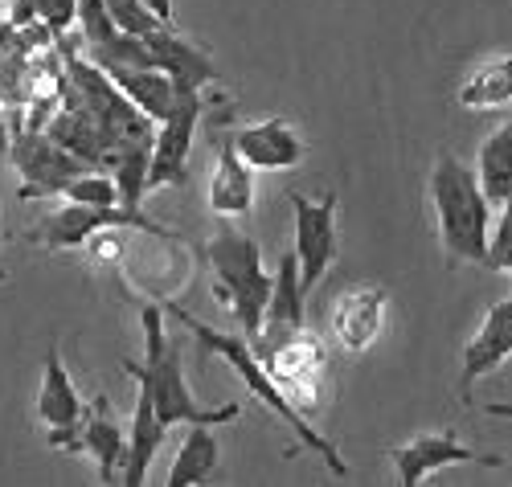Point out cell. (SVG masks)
Returning a JSON list of instances; mask_svg holds the SVG:
<instances>
[{"label":"cell","instance_id":"8fae6325","mask_svg":"<svg viewBox=\"0 0 512 487\" xmlns=\"http://www.w3.org/2000/svg\"><path fill=\"white\" fill-rule=\"evenodd\" d=\"M213 172H209V189L205 201L218 217H246L259 197V181H254V168L242 160V152L234 148V131H226V123H218V136H213Z\"/></svg>","mask_w":512,"mask_h":487},{"label":"cell","instance_id":"cb8c5ba5","mask_svg":"<svg viewBox=\"0 0 512 487\" xmlns=\"http://www.w3.org/2000/svg\"><path fill=\"white\" fill-rule=\"evenodd\" d=\"M62 201H74V205H119V189L111 181V172L103 168H87L70 176V181L58 189Z\"/></svg>","mask_w":512,"mask_h":487},{"label":"cell","instance_id":"52a82bcc","mask_svg":"<svg viewBox=\"0 0 512 487\" xmlns=\"http://www.w3.org/2000/svg\"><path fill=\"white\" fill-rule=\"evenodd\" d=\"M9 156H13V168L21 172V193H17L21 201L58 197V189L70 181V176L91 168L78 156H70L50 131H29V127H13Z\"/></svg>","mask_w":512,"mask_h":487},{"label":"cell","instance_id":"1f68e13d","mask_svg":"<svg viewBox=\"0 0 512 487\" xmlns=\"http://www.w3.org/2000/svg\"><path fill=\"white\" fill-rule=\"evenodd\" d=\"M0 283H5V271H0Z\"/></svg>","mask_w":512,"mask_h":487},{"label":"cell","instance_id":"7c38bea8","mask_svg":"<svg viewBox=\"0 0 512 487\" xmlns=\"http://www.w3.org/2000/svg\"><path fill=\"white\" fill-rule=\"evenodd\" d=\"M144 41H148L152 66L173 78L177 91H201V86L222 78V70L209 58V50H201L197 41H189L173 25H156L152 33H144Z\"/></svg>","mask_w":512,"mask_h":487},{"label":"cell","instance_id":"30bf717a","mask_svg":"<svg viewBox=\"0 0 512 487\" xmlns=\"http://www.w3.org/2000/svg\"><path fill=\"white\" fill-rule=\"evenodd\" d=\"M82 414H87V402L78 397L58 344H50L46 369H41V389H37V418H41V426H46L50 447L74 451V434H78Z\"/></svg>","mask_w":512,"mask_h":487},{"label":"cell","instance_id":"e0dca14e","mask_svg":"<svg viewBox=\"0 0 512 487\" xmlns=\"http://www.w3.org/2000/svg\"><path fill=\"white\" fill-rule=\"evenodd\" d=\"M74 451L95 459L99 483H119V471H123V459H127V434L115 422L111 402L103 393L95 397V406H87V414H82L78 434H74Z\"/></svg>","mask_w":512,"mask_h":487},{"label":"cell","instance_id":"4316f807","mask_svg":"<svg viewBox=\"0 0 512 487\" xmlns=\"http://www.w3.org/2000/svg\"><path fill=\"white\" fill-rule=\"evenodd\" d=\"M74 13H78V0H37V17L50 21L54 33H66Z\"/></svg>","mask_w":512,"mask_h":487},{"label":"cell","instance_id":"5bb4252c","mask_svg":"<svg viewBox=\"0 0 512 487\" xmlns=\"http://www.w3.org/2000/svg\"><path fill=\"white\" fill-rule=\"evenodd\" d=\"M390 295L381 287H349L332 303V336L345 352H369L386 332Z\"/></svg>","mask_w":512,"mask_h":487},{"label":"cell","instance_id":"4fadbf2b","mask_svg":"<svg viewBox=\"0 0 512 487\" xmlns=\"http://www.w3.org/2000/svg\"><path fill=\"white\" fill-rule=\"evenodd\" d=\"M234 148L242 152V160L254 168V172H283V168H300L304 164V136L300 127H295L291 119H259L250 123L242 131H234Z\"/></svg>","mask_w":512,"mask_h":487},{"label":"cell","instance_id":"7a4b0ae2","mask_svg":"<svg viewBox=\"0 0 512 487\" xmlns=\"http://www.w3.org/2000/svg\"><path fill=\"white\" fill-rule=\"evenodd\" d=\"M160 307H164V316H173L205 352H213V357H222L238 377H242V385L254 393V397H259V402L279 418V422H287V430L295 434V438H300V447H308L312 455H320L324 459V467L332 471V475H340V479H345L349 475V463L345 459H340V451L332 447V442L312 426V418L300 410V406H295L291 402V397L279 389V381L267 373V365L259 361V352H254V344L238 332H222V328H209V324H201L193 312H189V307H181L177 299H160Z\"/></svg>","mask_w":512,"mask_h":487},{"label":"cell","instance_id":"ba28073f","mask_svg":"<svg viewBox=\"0 0 512 487\" xmlns=\"http://www.w3.org/2000/svg\"><path fill=\"white\" fill-rule=\"evenodd\" d=\"M201 91H177V103L160 119L152 136V164H148V189H185L189 185V152L201 119Z\"/></svg>","mask_w":512,"mask_h":487},{"label":"cell","instance_id":"44dd1931","mask_svg":"<svg viewBox=\"0 0 512 487\" xmlns=\"http://www.w3.org/2000/svg\"><path fill=\"white\" fill-rule=\"evenodd\" d=\"M455 103L467 111H500L512 107V54L480 62L472 74L459 82Z\"/></svg>","mask_w":512,"mask_h":487},{"label":"cell","instance_id":"ac0fdd59","mask_svg":"<svg viewBox=\"0 0 512 487\" xmlns=\"http://www.w3.org/2000/svg\"><path fill=\"white\" fill-rule=\"evenodd\" d=\"M168 438V426L156 418L152 410V397L144 385H136V410H132V426H127V459H123V471H119V483L127 487H140L164 447Z\"/></svg>","mask_w":512,"mask_h":487},{"label":"cell","instance_id":"9a60e30c","mask_svg":"<svg viewBox=\"0 0 512 487\" xmlns=\"http://www.w3.org/2000/svg\"><path fill=\"white\" fill-rule=\"evenodd\" d=\"M508 357H512V295L500 299V303H492L488 312H484V320H480V328H476V336L467 340V348H463V373H459V393L467 397L476 381L492 377Z\"/></svg>","mask_w":512,"mask_h":487},{"label":"cell","instance_id":"277c9868","mask_svg":"<svg viewBox=\"0 0 512 487\" xmlns=\"http://www.w3.org/2000/svg\"><path fill=\"white\" fill-rule=\"evenodd\" d=\"M205 262L213 271V299L238 320V332L254 344L263 332L267 299H271V279L263 271V250L250 234L234 230L230 221H222L218 234L205 242Z\"/></svg>","mask_w":512,"mask_h":487},{"label":"cell","instance_id":"3957f363","mask_svg":"<svg viewBox=\"0 0 512 487\" xmlns=\"http://www.w3.org/2000/svg\"><path fill=\"white\" fill-rule=\"evenodd\" d=\"M431 209H435V226H439L447 267H463V262H480L484 267L488 230H492V201L484 197L476 172L451 152L435 156Z\"/></svg>","mask_w":512,"mask_h":487},{"label":"cell","instance_id":"d6a6232c","mask_svg":"<svg viewBox=\"0 0 512 487\" xmlns=\"http://www.w3.org/2000/svg\"><path fill=\"white\" fill-rule=\"evenodd\" d=\"M508 123H512V115H508Z\"/></svg>","mask_w":512,"mask_h":487},{"label":"cell","instance_id":"83f0119b","mask_svg":"<svg viewBox=\"0 0 512 487\" xmlns=\"http://www.w3.org/2000/svg\"><path fill=\"white\" fill-rule=\"evenodd\" d=\"M144 5L160 17V25H173V0H144Z\"/></svg>","mask_w":512,"mask_h":487},{"label":"cell","instance_id":"8992f818","mask_svg":"<svg viewBox=\"0 0 512 487\" xmlns=\"http://www.w3.org/2000/svg\"><path fill=\"white\" fill-rule=\"evenodd\" d=\"M287 205L295 213L291 254H295V262H300V283L312 295V287L336 262V246H340L336 242V205H340V197H336V189H328L324 197H304L300 189H287Z\"/></svg>","mask_w":512,"mask_h":487},{"label":"cell","instance_id":"d4e9b609","mask_svg":"<svg viewBox=\"0 0 512 487\" xmlns=\"http://www.w3.org/2000/svg\"><path fill=\"white\" fill-rule=\"evenodd\" d=\"M107 5V13H111V21L123 29V33H136V37H144V33H152L156 25H160V17L144 5V0H103Z\"/></svg>","mask_w":512,"mask_h":487},{"label":"cell","instance_id":"4dcf8cb0","mask_svg":"<svg viewBox=\"0 0 512 487\" xmlns=\"http://www.w3.org/2000/svg\"><path fill=\"white\" fill-rule=\"evenodd\" d=\"M504 271H508V275H512V254H508V258H504Z\"/></svg>","mask_w":512,"mask_h":487},{"label":"cell","instance_id":"9c48e42d","mask_svg":"<svg viewBox=\"0 0 512 487\" xmlns=\"http://www.w3.org/2000/svg\"><path fill=\"white\" fill-rule=\"evenodd\" d=\"M386 459L398 467V483L402 487H418L426 483L435 471L455 467V463H476V467H504L500 455H484L476 447L459 442L455 430H435V434H418L410 442H398V447H386Z\"/></svg>","mask_w":512,"mask_h":487},{"label":"cell","instance_id":"f1b7e54d","mask_svg":"<svg viewBox=\"0 0 512 487\" xmlns=\"http://www.w3.org/2000/svg\"><path fill=\"white\" fill-rule=\"evenodd\" d=\"M484 414H488V418H512V402H488Z\"/></svg>","mask_w":512,"mask_h":487},{"label":"cell","instance_id":"ffe728a7","mask_svg":"<svg viewBox=\"0 0 512 487\" xmlns=\"http://www.w3.org/2000/svg\"><path fill=\"white\" fill-rule=\"evenodd\" d=\"M218 463H222V447L213 438V426L205 422H193L185 426V442L177 447V459L168 467V487H197V483H209L218 475Z\"/></svg>","mask_w":512,"mask_h":487},{"label":"cell","instance_id":"603a6c76","mask_svg":"<svg viewBox=\"0 0 512 487\" xmlns=\"http://www.w3.org/2000/svg\"><path fill=\"white\" fill-rule=\"evenodd\" d=\"M148 164H152V144H136V148H119L111 160H107V172L119 189V205L127 209H144V197L152 193L148 189Z\"/></svg>","mask_w":512,"mask_h":487},{"label":"cell","instance_id":"6da1fadb","mask_svg":"<svg viewBox=\"0 0 512 487\" xmlns=\"http://www.w3.org/2000/svg\"><path fill=\"white\" fill-rule=\"evenodd\" d=\"M140 328H144V357H127L123 361V373L132 377L136 385L148 389L152 397V410L156 418L173 430V426H193V422H205V426H230L242 418V406L238 402H226V406H201L189 381H185V352L177 340L164 336V307L160 299H148L140 307Z\"/></svg>","mask_w":512,"mask_h":487},{"label":"cell","instance_id":"5b68a950","mask_svg":"<svg viewBox=\"0 0 512 487\" xmlns=\"http://www.w3.org/2000/svg\"><path fill=\"white\" fill-rule=\"evenodd\" d=\"M107 226L140 230V234H152V238H160V242H181V234L164 230L160 221H152L144 209H127V205H74V201H66L62 209H54V213L29 234V242L46 246V250H78V246H87L91 234H99V230H107Z\"/></svg>","mask_w":512,"mask_h":487},{"label":"cell","instance_id":"d6986e66","mask_svg":"<svg viewBox=\"0 0 512 487\" xmlns=\"http://www.w3.org/2000/svg\"><path fill=\"white\" fill-rule=\"evenodd\" d=\"M103 70L119 86V95L132 107H140L152 123H160L168 111H173L177 86H173V78H168L164 70H156V66H103Z\"/></svg>","mask_w":512,"mask_h":487},{"label":"cell","instance_id":"484cf974","mask_svg":"<svg viewBox=\"0 0 512 487\" xmlns=\"http://www.w3.org/2000/svg\"><path fill=\"white\" fill-rule=\"evenodd\" d=\"M512 254V197L500 205V221L496 230H488V254H484V267L488 271H504V258Z\"/></svg>","mask_w":512,"mask_h":487},{"label":"cell","instance_id":"2e32d148","mask_svg":"<svg viewBox=\"0 0 512 487\" xmlns=\"http://www.w3.org/2000/svg\"><path fill=\"white\" fill-rule=\"evenodd\" d=\"M304 299H308V287L300 283V262L287 250L271 279V299H267V316H263L259 340H254V352H263L304 328Z\"/></svg>","mask_w":512,"mask_h":487},{"label":"cell","instance_id":"f546056e","mask_svg":"<svg viewBox=\"0 0 512 487\" xmlns=\"http://www.w3.org/2000/svg\"><path fill=\"white\" fill-rule=\"evenodd\" d=\"M9 144H13V131H9V119H5V111H0V152H9Z\"/></svg>","mask_w":512,"mask_h":487},{"label":"cell","instance_id":"7402d4cb","mask_svg":"<svg viewBox=\"0 0 512 487\" xmlns=\"http://www.w3.org/2000/svg\"><path fill=\"white\" fill-rule=\"evenodd\" d=\"M476 181L492 205L512 197V123L492 127L476 152Z\"/></svg>","mask_w":512,"mask_h":487}]
</instances>
